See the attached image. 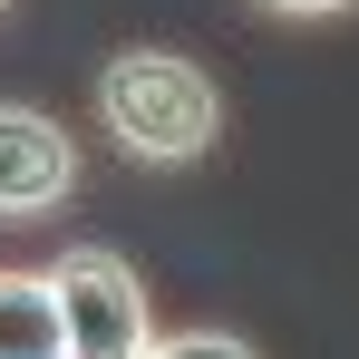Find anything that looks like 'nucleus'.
<instances>
[{
  "mask_svg": "<svg viewBox=\"0 0 359 359\" xmlns=\"http://www.w3.org/2000/svg\"><path fill=\"white\" fill-rule=\"evenodd\" d=\"M97 126L126 165L146 175H184L224 146V88L214 68L184 49H117L97 68Z\"/></svg>",
  "mask_w": 359,
  "mask_h": 359,
  "instance_id": "1",
  "label": "nucleus"
},
{
  "mask_svg": "<svg viewBox=\"0 0 359 359\" xmlns=\"http://www.w3.org/2000/svg\"><path fill=\"white\" fill-rule=\"evenodd\" d=\"M59 282V320H68V359H156V311H146V282L136 262L107 252V243H78L49 262Z\"/></svg>",
  "mask_w": 359,
  "mask_h": 359,
  "instance_id": "2",
  "label": "nucleus"
},
{
  "mask_svg": "<svg viewBox=\"0 0 359 359\" xmlns=\"http://www.w3.org/2000/svg\"><path fill=\"white\" fill-rule=\"evenodd\" d=\"M78 194V136L49 107L0 97V224H49Z\"/></svg>",
  "mask_w": 359,
  "mask_h": 359,
  "instance_id": "3",
  "label": "nucleus"
},
{
  "mask_svg": "<svg viewBox=\"0 0 359 359\" xmlns=\"http://www.w3.org/2000/svg\"><path fill=\"white\" fill-rule=\"evenodd\" d=\"M0 359H68V320H59L49 272H0Z\"/></svg>",
  "mask_w": 359,
  "mask_h": 359,
  "instance_id": "4",
  "label": "nucleus"
},
{
  "mask_svg": "<svg viewBox=\"0 0 359 359\" xmlns=\"http://www.w3.org/2000/svg\"><path fill=\"white\" fill-rule=\"evenodd\" d=\"M156 359H262V350H252L243 330H214V320H204V330H165Z\"/></svg>",
  "mask_w": 359,
  "mask_h": 359,
  "instance_id": "5",
  "label": "nucleus"
},
{
  "mask_svg": "<svg viewBox=\"0 0 359 359\" xmlns=\"http://www.w3.org/2000/svg\"><path fill=\"white\" fill-rule=\"evenodd\" d=\"M252 10H272V20H340V10H359V0H252Z\"/></svg>",
  "mask_w": 359,
  "mask_h": 359,
  "instance_id": "6",
  "label": "nucleus"
},
{
  "mask_svg": "<svg viewBox=\"0 0 359 359\" xmlns=\"http://www.w3.org/2000/svg\"><path fill=\"white\" fill-rule=\"evenodd\" d=\"M0 10H10V0H0Z\"/></svg>",
  "mask_w": 359,
  "mask_h": 359,
  "instance_id": "7",
  "label": "nucleus"
}]
</instances>
